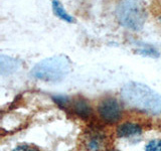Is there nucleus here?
I'll return each instance as SVG.
<instances>
[{"label":"nucleus","instance_id":"6e6552de","mask_svg":"<svg viewBox=\"0 0 161 151\" xmlns=\"http://www.w3.org/2000/svg\"><path fill=\"white\" fill-rule=\"evenodd\" d=\"M52 5H53V9L54 14L57 15L58 18H60L65 22H69V23L74 22L73 16H70L69 13L64 8L63 4L60 3L58 0H53Z\"/></svg>","mask_w":161,"mask_h":151},{"label":"nucleus","instance_id":"f03ea898","mask_svg":"<svg viewBox=\"0 0 161 151\" xmlns=\"http://www.w3.org/2000/svg\"><path fill=\"white\" fill-rule=\"evenodd\" d=\"M72 63L64 54L54 55L39 62L31 70V76L44 82H60L69 74Z\"/></svg>","mask_w":161,"mask_h":151},{"label":"nucleus","instance_id":"20e7f679","mask_svg":"<svg viewBox=\"0 0 161 151\" xmlns=\"http://www.w3.org/2000/svg\"><path fill=\"white\" fill-rule=\"evenodd\" d=\"M97 112L101 120L105 123L115 124L122 117V106L115 98L107 97L100 101Z\"/></svg>","mask_w":161,"mask_h":151},{"label":"nucleus","instance_id":"0eeeda50","mask_svg":"<svg viewBox=\"0 0 161 151\" xmlns=\"http://www.w3.org/2000/svg\"><path fill=\"white\" fill-rule=\"evenodd\" d=\"M20 68V63L13 58L1 55L0 57V70L2 75L12 74Z\"/></svg>","mask_w":161,"mask_h":151},{"label":"nucleus","instance_id":"39448f33","mask_svg":"<svg viewBox=\"0 0 161 151\" xmlns=\"http://www.w3.org/2000/svg\"><path fill=\"white\" fill-rule=\"evenodd\" d=\"M70 109L78 117L82 119H89L93 114L92 107L88 103V101L83 98L75 99L70 105Z\"/></svg>","mask_w":161,"mask_h":151},{"label":"nucleus","instance_id":"9d476101","mask_svg":"<svg viewBox=\"0 0 161 151\" xmlns=\"http://www.w3.org/2000/svg\"><path fill=\"white\" fill-rule=\"evenodd\" d=\"M137 53H139L140 54L145 55V57H150V58H157L159 57V53L158 50L154 48L153 47H150V45H145V47L140 48Z\"/></svg>","mask_w":161,"mask_h":151},{"label":"nucleus","instance_id":"f8f14e48","mask_svg":"<svg viewBox=\"0 0 161 151\" xmlns=\"http://www.w3.org/2000/svg\"><path fill=\"white\" fill-rule=\"evenodd\" d=\"M53 100L58 106H60V107H63V108L67 107L70 102L69 98L65 97V96H57V97H53Z\"/></svg>","mask_w":161,"mask_h":151},{"label":"nucleus","instance_id":"423d86ee","mask_svg":"<svg viewBox=\"0 0 161 151\" xmlns=\"http://www.w3.org/2000/svg\"><path fill=\"white\" fill-rule=\"evenodd\" d=\"M141 133H142V127L139 124L131 122L121 124L116 129V134L119 138H131L139 136Z\"/></svg>","mask_w":161,"mask_h":151},{"label":"nucleus","instance_id":"7ed1b4c3","mask_svg":"<svg viewBox=\"0 0 161 151\" xmlns=\"http://www.w3.org/2000/svg\"><path fill=\"white\" fill-rule=\"evenodd\" d=\"M117 17L122 26L138 31L146 22L147 11L141 0H122L117 7Z\"/></svg>","mask_w":161,"mask_h":151},{"label":"nucleus","instance_id":"9b49d317","mask_svg":"<svg viewBox=\"0 0 161 151\" xmlns=\"http://www.w3.org/2000/svg\"><path fill=\"white\" fill-rule=\"evenodd\" d=\"M147 151H161V139H153L145 146Z\"/></svg>","mask_w":161,"mask_h":151},{"label":"nucleus","instance_id":"ddd939ff","mask_svg":"<svg viewBox=\"0 0 161 151\" xmlns=\"http://www.w3.org/2000/svg\"><path fill=\"white\" fill-rule=\"evenodd\" d=\"M31 149H33V148L30 147L28 145H20L15 148V150H31Z\"/></svg>","mask_w":161,"mask_h":151},{"label":"nucleus","instance_id":"1a4fd4ad","mask_svg":"<svg viewBox=\"0 0 161 151\" xmlns=\"http://www.w3.org/2000/svg\"><path fill=\"white\" fill-rule=\"evenodd\" d=\"M103 141V137L100 133H95V135H92L89 138L87 142V148L91 150H99L102 148Z\"/></svg>","mask_w":161,"mask_h":151},{"label":"nucleus","instance_id":"f257e3e1","mask_svg":"<svg viewBox=\"0 0 161 151\" xmlns=\"http://www.w3.org/2000/svg\"><path fill=\"white\" fill-rule=\"evenodd\" d=\"M121 97L130 108L139 112L152 115L161 113V95L144 84H126L121 90Z\"/></svg>","mask_w":161,"mask_h":151}]
</instances>
